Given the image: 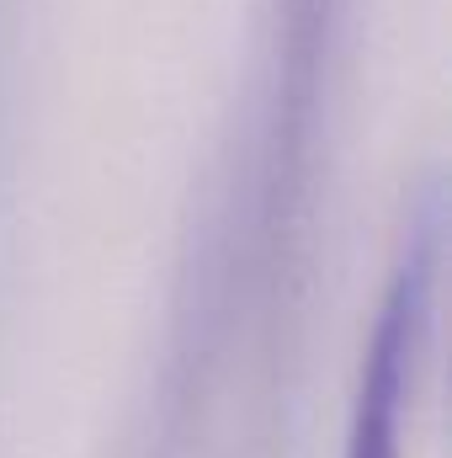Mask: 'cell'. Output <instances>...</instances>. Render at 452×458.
Segmentation results:
<instances>
[{
	"instance_id": "obj_1",
	"label": "cell",
	"mask_w": 452,
	"mask_h": 458,
	"mask_svg": "<svg viewBox=\"0 0 452 458\" xmlns=\"http://www.w3.org/2000/svg\"><path fill=\"white\" fill-rule=\"evenodd\" d=\"M442 245H448V203L442 182L426 176L405 198L399 240L362 336L351 411H346V454L340 458H405L410 400L431 352L437 299H442Z\"/></svg>"
}]
</instances>
